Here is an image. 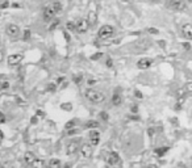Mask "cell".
<instances>
[{"mask_svg": "<svg viewBox=\"0 0 192 168\" xmlns=\"http://www.w3.org/2000/svg\"><path fill=\"white\" fill-rule=\"evenodd\" d=\"M112 103H113V105H116V107H119V105H121V103H123V98H121L120 93H117V92H114V93H113Z\"/></svg>", "mask_w": 192, "mask_h": 168, "instance_id": "15", "label": "cell"}, {"mask_svg": "<svg viewBox=\"0 0 192 168\" xmlns=\"http://www.w3.org/2000/svg\"><path fill=\"white\" fill-rule=\"evenodd\" d=\"M48 89H49L50 92H54V91L57 89V85H55V83H49V85H48Z\"/></svg>", "mask_w": 192, "mask_h": 168, "instance_id": "26", "label": "cell"}, {"mask_svg": "<svg viewBox=\"0 0 192 168\" xmlns=\"http://www.w3.org/2000/svg\"><path fill=\"white\" fill-rule=\"evenodd\" d=\"M67 29L68 30H73V32H74V30L76 29V24H73V22H67Z\"/></svg>", "mask_w": 192, "mask_h": 168, "instance_id": "25", "label": "cell"}, {"mask_svg": "<svg viewBox=\"0 0 192 168\" xmlns=\"http://www.w3.org/2000/svg\"><path fill=\"white\" fill-rule=\"evenodd\" d=\"M183 89L185 91V93H192V82L185 83V85L183 87Z\"/></svg>", "mask_w": 192, "mask_h": 168, "instance_id": "21", "label": "cell"}, {"mask_svg": "<svg viewBox=\"0 0 192 168\" xmlns=\"http://www.w3.org/2000/svg\"><path fill=\"white\" fill-rule=\"evenodd\" d=\"M0 116H2V117H0V121H2V123H3V122L5 121V117H4V114H3V113L0 114Z\"/></svg>", "mask_w": 192, "mask_h": 168, "instance_id": "40", "label": "cell"}, {"mask_svg": "<svg viewBox=\"0 0 192 168\" xmlns=\"http://www.w3.org/2000/svg\"><path fill=\"white\" fill-rule=\"evenodd\" d=\"M57 13H55V11L53 9V7L50 5V7H46L43 9V13H42V16H43V20L45 21H52L53 18H54V16H55Z\"/></svg>", "mask_w": 192, "mask_h": 168, "instance_id": "9", "label": "cell"}, {"mask_svg": "<svg viewBox=\"0 0 192 168\" xmlns=\"http://www.w3.org/2000/svg\"><path fill=\"white\" fill-rule=\"evenodd\" d=\"M134 95H136L138 98H142V97H144V96H142V93H141V91H137V89L134 91Z\"/></svg>", "mask_w": 192, "mask_h": 168, "instance_id": "32", "label": "cell"}, {"mask_svg": "<svg viewBox=\"0 0 192 168\" xmlns=\"http://www.w3.org/2000/svg\"><path fill=\"white\" fill-rule=\"evenodd\" d=\"M66 168H70V164H67V166H66Z\"/></svg>", "mask_w": 192, "mask_h": 168, "instance_id": "45", "label": "cell"}, {"mask_svg": "<svg viewBox=\"0 0 192 168\" xmlns=\"http://www.w3.org/2000/svg\"><path fill=\"white\" fill-rule=\"evenodd\" d=\"M167 5L174 11H184L185 9V0H169Z\"/></svg>", "mask_w": 192, "mask_h": 168, "instance_id": "4", "label": "cell"}, {"mask_svg": "<svg viewBox=\"0 0 192 168\" xmlns=\"http://www.w3.org/2000/svg\"><path fill=\"white\" fill-rule=\"evenodd\" d=\"M100 117H101V118H103V120H104V121H107V120H108V114L105 113V112H101V113H100Z\"/></svg>", "mask_w": 192, "mask_h": 168, "instance_id": "30", "label": "cell"}, {"mask_svg": "<svg viewBox=\"0 0 192 168\" xmlns=\"http://www.w3.org/2000/svg\"><path fill=\"white\" fill-rule=\"evenodd\" d=\"M107 66H108V67H112V66H113V62H112L111 58H108V59H107Z\"/></svg>", "mask_w": 192, "mask_h": 168, "instance_id": "33", "label": "cell"}, {"mask_svg": "<svg viewBox=\"0 0 192 168\" xmlns=\"http://www.w3.org/2000/svg\"><path fill=\"white\" fill-rule=\"evenodd\" d=\"M149 134H150V135L154 134V132H153V129H150V130H149Z\"/></svg>", "mask_w": 192, "mask_h": 168, "instance_id": "44", "label": "cell"}, {"mask_svg": "<svg viewBox=\"0 0 192 168\" xmlns=\"http://www.w3.org/2000/svg\"><path fill=\"white\" fill-rule=\"evenodd\" d=\"M92 145H88V143H83L82 147H80V151H82V156L83 158H87L89 159L92 156Z\"/></svg>", "mask_w": 192, "mask_h": 168, "instance_id": "8", "label": "cell"}, {"mask_svg": "<svg viewBox=\"0 0 192 168\" xmlns=\"http://www.w3.org/2000/svg\"><path fill=\"white\" fill-rule=\"evenodd\" d=\"M24 159H25V161H27L29 166H32V163L36 160V156L32 152H27V154H25V156H24Z\"/></svg>", "mask_w": 192, "mask_h": 168, "instance_id": "16", "label": "cell"}, {"mask_svg": "<svg viewBox=\"0 0 192 168\" xmlns=\"http://www.w3.org/2000/svg\"><path fill=\"white\" fill-rule=\"evenodd\" d=\"M62 109H65V110H71V104H70V103L62 104Z\"/></svg>", "mask_w": 192, "mask_h": 168, "instance_id": "27", "label": "cell"}, {"mask_svg": "<svg viewBox=\"0 0 192 168\" xmlns=\"http://www.w3.org/2000/svg\"><path fill=\"white\" fill-rule=\"evenodd\" d=\"M48 168H61V161L58 159H52L49 161Z\"/></svg>", "mask_w": 192, "mask_h": 168, "instance_id": "17", "label": "cell"}, {"mask_svg": "<svg viewBox=\"0 0 192 168\" xmlns=\"http://www.w3.org/2000/svg\"><path fill=\"white\" fill-rule=\"evenodd\" d=\"M100 57H101V53H98V54H93L92 57H91V59H92V60H98Z\"/></svg>", "mask_w": 192, "mask_h": 168, "instance_id": "29", "label": "cell"}, {"mask_svg": "<svg viewBox=\"0 0 192 168\" xmlns=\"http://www.w3.org/2000/svg\"><path fill=\"white\" fill-rule=\"evenodd\" d=\"M86 97L91 103H95V104H99L101 101H104V95L101 92L96 91V89H88V91H86Z\"/></svg>", "mask_w": 192, "mask_h": 168, "instance_id": "1", "label": "cell"}, {"mask_svg": "<svg viewBox=\"0 0 192 168\" xmlns=\"http://www.w3.org/2000/svg\"><path fill=\"white\" fill-rule=\"evenodd\" d=\"M8 87H9V83H8V82H3V85H2L3 89H7Z\"/></svg>", "mask_w": 192, "mask_h": 168, "instance_id": "34", "label": "cell"}, {"mask_svg": "<svg viewBox=\"0 0 192 168\" xmlns=\"http://www.w3.org/2000/svg\"><path fill=\"white\" fill-rule=\"evenodd\" d=\"M151 65H153V59L150 58H142L137 62V67L141 68V70H146V68L151 67Z\"/></svg>", "mask_w": 192, "mask_h": 168, "instance_id": "12", "label": "cell"}, {"mask_svg": "<svg viewBox=\"0 0 192 168\" xmlns=\"http://www.w3.org/2000/svg\"><path fill=\"white\" fill-rule=\"evenodd\" d=\"M58 24H59V21H58V20H55V21H54V24H53V25L50 26V30H53V29H54V28H55L57 25H58Z\"/></svg>", "mask_w": 192, "mask_h": 168, "instance_id": "35", "label": "cell"}, {"mask_svg": "<svg viewBox=\"0 0 192 168\" xmlns=\"http://www.w3.org/2000/svg\"><path fill=\"white\" fill-rule=\"evenodd\" d=\"M30 122H32V123H37V117H33V118H32Z\"/></svg>", "mask_w": 192, "mask_h": 168, "instance_id": "41", "label": "cell"}, {"mask_svg": "<svg viewBox=\"0 0 192 168\" xmlns=\"http://www.w3.org/2000/svg\"><path fill=\"white\" fill-rule=\"evenodd\" d=\"M148 32L151 33V34H158V33H159V30L155 29V28H149V29H148Z\"/></svg>", "mask_w": 192, "mask_h": 168, "instance_id": "28", "label": "cell"}, {"mask_svg": "<svg viewBox=\"0 0 192 168\" xmlns=\"http://www.w3.org/2000/svg\"><path fill=\"white\" fill-rule=\"evenodd\" d=\"M74 126H75V121H74V120H71V121H68V122L66 123L65 129H66V130H71V129H74Z\"/></svg>", "mask_w": 192, "mask_h": 168, "instance_id": "23", "label": "cell"}, {"mask_svg": "<svg viewBox=\"0 0 192 168\" xmlns=\"http://www.w3.org/2000/svg\"><path fill=\"white\" fill-rule=\"evenodd\" d=\"M79 150V142L78 141H74V142H70L68 146H67V154L68 155H73L76 151Z\"/></svg>", "mask_w": 192, "mask_h": 168, "instance_id": "13", "label": "cell"}, {"mask_svg": "<svg viewBox=\"0 0 192 168\" xmlns=\"http://www.w3.org/2000/svg\"><path fill=\"white\" fill-rule=\"evenodd\" d=\"M88 28H89V22L87 18H79L76 21V30H78V33H86Z\"/></svg>", "mask_w": 192, "mask_h": 168, "instance_id": "5", "label": "cell"}, {"mask_svg": "<svg viewBox=\"0 0 192 168\" xmlns=\"http://www.w3.org/2000/svg\"><path fill=\"white\" fill-rule=\"evenodd\" d=\"M63 36H65V38H66V41L68 42V41H70V36L67 34V32H63Z\"/></svg>", "mask_w": 192, "mask_h": 168, "instance_id": "39", "label": "cell"}, {"mask_svg": "<svg viewBox=\"0 0 192 168\" xmlns=\"http://www.w3.org/2000/svg\"><path fill=\"white\" fill-rule=\"evenodd\" d=\"M88 84L89 85H93V84H96V82H95V80H88Z\"/></svg>", "mask_w": 192, "mask_h": 168, "instance_id": "42", "label": "cell"}, {"mask_svg": "<svg viewBox=\"0 0 192 168\" xmlns=\"http://www.w3.org/2000/svg\"><path fill=\"white\" fill-rule=\"evenodd\" d=\"M183 47L185 49V50H189V49H191V43L189 42H184L183 43Z\"/></svg>", "mask_w": 192, "mask_h": 168, "instance_id": "31", "label": "cell"}, {"mask_svg": "<svg viewBox=\"0 0 192 168\" xmlns=\"http://www.w3.org/2000/svg\"><path fill=\"white\" fill-rule=\"evenodd\" d=\"M114 33V29L111 25H103L99 29V38L100 40H108L111 38Z\"/></svg>", "mask_w": 192, "mask_h": 168, "instance_id": "2", "label": "cell"}, {"mask_svg": "<svg viewBox=\"0 0 192 168\" xmlns=\"http://www.w3.org/2000/svg\"><path fill=\"white\" fill-rule=\"evenodd\" d=\"M76 133H79V130H76V129H73V130H68V134L71 135V134H76Z\"/></svg>", "mask_w": 192, "mask_h": 168, "instance_id": "37", "label": "cell"}, {"mask_svg": "<svg viewBox=\"0 0 192 168\" xmlns=\"http://www.w3.org/2000/svg\"><path fill=\"white\" fill-rule=\"evenodd\" d=\"M107 163L109 164V166H113V167H116L120 164V156H119V154L117 152H109L107 155Z\"/></svg>", "mask_w": 192, "mask_h": 168, "instance_id": "6", "label": "cell"}, {"mask_svg": "<svg viewBox=\"0 0 192 168\" xmlns=\"http://www.w3.org/2000/svg\"><path fill=\"white\" fill-rule=\"evenodd\" d=\"M188 2H189V3H192V0H188Z\"/></svg>", "mask_w": 192, "mask_h": 168, "instance_id": "46", "label": "cell"}, {"mask_svg": "<svg viewBox=\"0 0 192 168\" xmlns=\"http://www.w3.org/2000/svg\"><path fill=\"white\" fill-rule=\"evenodd\" d=\"M5 32H7L8 37H11V38H17L20 36V28L15 25V24H8L5 26Z\"/></svg>", "mask_w": 192, "mask_h": 168, "instance_id": "3", "label": "cell"}, {"mask_svg": "<svg viewBox=\"0 0 192 168\" xmlns=\"http://www.w3.org/2000/svg\"><path fill=\"white\" fill-rule=\"evenodd\" d=\"M132 112H133V113H137V112H138V107H137V105H133V107H132Z\"/></svg>", "mask_w": 192, "mask_h": 168, "instance_id": "38", "label": "cell"}, {"mask_svg": "<svg viewBox=\"0 0 192 168\" xmlns=\"http://www.w3.org/2000/svg\"><path fill=\"white\" fill-rule=\"evenodd\" d=\"M146 168H158V167H157V166H154V164H150V166H148Z\"/></svg>", "mask_w": 192, "mask_h": 168, "instance_id": "43", "label": "cell"}, {"mask_svg": "<svg viewBox=\"0 0 192 168\" xmlns=\"http://www.w3.org/2000/svg\"><path fill=\"white\" fill-rule=\"evenodd\" d=\"M98 126H99V122L98 121H88V122H86V129H98Z\"/></svg>", "mask_w": 192, "mask_h": 168, "instance_id": "19", "label": "cell"}, {"mask_svg": "<svg viewBox=\"0 0 192 168\" xmlns=\"http://www.w3.org/2000/svg\"><path fill=\"white\" fill-rule=\"evenodd\" d=\"M37 117H42V118H43V117H45V112L38 110V112H37Z\"/></svg>", "mask_w": 192, "mask_h": 168, "instance_id": "36", "label": "cell"}, {"mask_svg": "<svg viewBox=\"0 0 192 168\" xmlns=\"http://www.w3.org/2000/svg\"><path fill=\"white\" fill-rule=\"evenodd\" d=\"M167 151H169V147H162V148H157V150H155V152H157L158 156H162V155H163L164 152H167Z\"/></svg>", "mask_w": 192, "mask_h": 168, "instance_id": "22", "label": "cell"}, {"mask_svg": "<svg viewBox=\"0 0 192 168\" xmlns=\"http://www.w3.org/2000/svg\"><path fill=\"white\" fill-rule=\"evenodd\" d=\"M32 168H45V163H43V160H40V159H36L33 163H32L30 166Z\"/></svg>", "mask_w": 192, "mask_h": 168, "instance_id": "18", "label": "cell"}, {"mask_svg": "<svg viewBox=\"0 0 192 168\" xmlns=\"http://www.w3.org/2000/svg\"><path fill=\"white\" fill-rule=\"evenodd\" d=\"M24 59V55L23 54H12L8 57L7 62L9 66H17L18 63H21V60Z\"/></svg>", "mask_w": 192, "mask_h": 168, "instance_id": "7", "label": "cell"}, {"mask_svg": "<svg viewBox=\"0 0 192 168\" xmlns=\"http://www.w3.org/2000/svg\"><path fill=\"white\" fill-rule=\"evenodd\" d=\"M182 33H183V37L185 40H188V41L192 40V25L191 24H184L182 26Z\"/></svg>", "mask_w": 192, "mask_h": 168, "instance_id": "11", "label": "cell"}, {"mask_svg": "<svg viewBox=\"0 0 192 168\" xmlns=\"http://www.w3.org/2000/svg\"><path fill=\"white\" fill-rule=\"evenodd\" d=\"M88 22H89V25L93 26L96 22H98V15H96V12L95 11H89V13H88Z\"/></svg>", "mask_w": 192, "mask_h": 168, "instance_id": "14", "label": "cell"}, {"mask_svg": "<svg viewBox=\"0 0 192 168\" xmlns=\"http://www.w3.org/2000/svg\"><path fill=\"white\" fill-rule=\"evenodd\" d=\"M52 7H53V9L55 11V13H61V11H62V5H61L59 2H54Z\"/></svg>", "mask_w": 192, "mask_h": 168, "instance_id": "20", "label": "cell"}, {"mask_svg": "<svg viewBox=\"0 0 192 168\" xmlns=\"http://www.w3.org/2000/svg\"><path fill=\"white\" fill-rule=\"evenodd\" d=\"M99 142H100V133L96 132V130L93 129L92 132L89 133V143H91L93 147H96L99 145Z\"/></svg>", "mask_w": 192, "mask_h": 168, "instance_id": "10", "label": "cell"}, {"mask_svg": "<svg viewBox=\"0 0 192 168\" xmlns=\"http://www.w3.org/2000/svg\"><path fill=\"white\" fill-rule=\"evenodd\" d=\"M30 38V30L27 29V30H24V37H23V40L24 41H28Z\"/></svg>", "mask_w": 192, "mask_h": 168, "instance_id": "24", "label": "cell"}]
</instances>
